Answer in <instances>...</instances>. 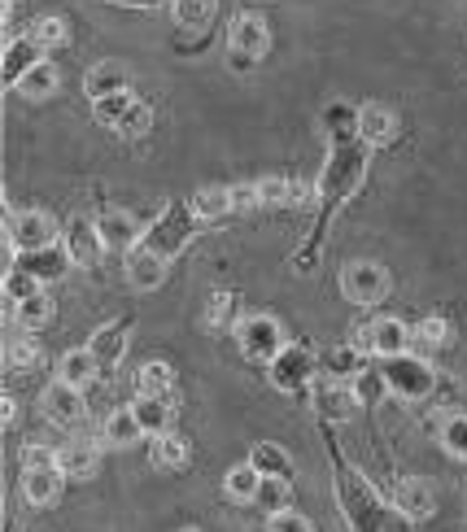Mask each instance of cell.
I'll use <instances>...</instances> for the list:
<instances>
[{"label": "cell", "mask_w": 467, "mask_h": 532, "mask_svg": "<svg viewBox=\"0 0 467 532\" xmlns=\"http://www.w3.org/2000/svg\"><path fill=\"white\" fill-rule=\"evenodd\" d=\"M131 410H136L145 437H162V432H171V402H166V397H140Z\"/></svg>", "instance_id": "obj_24"}, {"label": "cell", "mask_w": 467, "mask_h": 532, "mask_svg": "<svg viewBox=\"0 0 467 532\" xmlns=\"http://www.w3.org/2000/svg\"><path fill=\"white\" fill-rule=\"evenodd\" d=\"M40 406H44V419L57 423V428H79L83 423V389H75V384H66V380H53L49 389H44Z\"/></svg>", "instance_id": "obj_6"}, {"label": "cell", "mask_w": 467, "mask_h": 532, "mask_svg": "<svg viewBox=\"0 0 467 532\" xmlns=\"http://www.w3.org/2000/svg\"><path fill=\"white\" fill-rule=\"evenodd\" d=\"M62 249H66V258L75 266H92L101 258V249H105L101 227L92 219H70V227L62 232Z\"/></svg>", "instance_id": "obj_8"}, {"label": "cell", "mask_w": 467, "mask_h": 532, "mask_svg": "<svg viewBox=\"0 0 467 532\" xmlns=\"http://www.w3.org/2000/svg\"><path fill=\"white\" fill-rule=\"evenodd\" d=\"M441 445H446L454 458H467V415H450L441 423Z\"/></svg>", "instance_id": "obj_35"}, {"label": "cell", "mask_w": 467, "mask_h": 532, "mask_svg": "<svg viewBox=\"0 0 467 532\" xmlns=\"http://www.w3.org/2000/svg\"><path fill=\"white\" fill-rule=\"evenodd\" d=\"M179 532H201V528H179Z\"/></svg>", "instance_id": "obj_48"}, {"label": "cell", "mask_w": 467, "mask_h": 532, "mask_svg": "<svg viewBox=\"0 0 467 532\" xmlns=\"http://www.w3.org/2000/svg\"><path fill=\"white\" fill-rule=\"evenodd\" d=\"M83 92H88V101H105V96H118L127 92V70L118 62H101L88 70V79H83Z\"/></svg>", "instance_id": "obj_18"}, {"label": "cell", "mask_w": 467, "mask_h": 532, "mask_svg": "<svg viewBox=\"0 0 467 532\" xmlns=\"http://www.w3.org/2000/svg\"><path fill=\"white\" fill-rule=\"evenodd\" d=\"M66 249H40V253H22V271H31L35 280H57L66 271Z\"/></svg>", "instance_id": "obj_29"}, {"label": "cell", "mask_w": 467, "mask_h": 532, "mask_svg": "<svg viewBox=\"0 0 467 532\" xmlns=\"http://www.w3.org/2000/svg\"><path fill=\"white\" fill-rule=\"evenodd\" d=\"M140 419H136V410H114L110 419H105V428H101V437L114 445V450H127V445H136L140 441Z\"/></svg>", "instance_id": "obj_25"}, {"label": "cell", "mask_w": 467, "mask_h": 532, "mask_svg": "<svg viewBox=\"0 0 467 532\" xmlns=\"http://www.w3.org/2000/svg\"><path fill=\"white\" fill-rule=\"evenodd\" d=\"M188 458H193V450H188L184 437H175V432H162V437H153V463L158 467H188Z\"/></svg>", "instance_id": "obj_27"}, {"label": "cell", "mask_w": 467, "mask_h": 532, "mask_svg": "<svg viewBox=\"0 0 467 532\" xmlns=\"http://www.w3.org/2000/svg\"><path fill=\"white\" fill-rule=\"evenodd\" d=\"M406 345H411V332H406V323H398V319L367 323L350 341V349H358V354H380V358H402Z\"/></svg>", "instance_id": "obj_4"}, {"label": "cell", "mask_w": 467, "mask_h": 532, "mask_svg": "<svg viewBox=\"0 0 467 532\" xmlns=\"http://www.w3.org/2000/svg\"><path fill=\"white\" fill-rule=\"evenodd\" d=\"M171 14L184 31H201L214 22V0H171Z\"/></svg>", "instance_id": "obj_31"}, {"label": "cell", "mask_w": 467, "mask_h": 532, "mask_svg": "<svg viewBox=\"0 0 467 532\" xmlns=\"http://www.w3.org/2000/svg\"><path fill=\"white\" fill-rule=\"evenodd\" d=\"M446 336H450V328H446V319H441V314H428V319H419V328H415V341L424 345V349L446 345Z\"/></svg>", "instance_id": "obj_42"}, {"label": "cell", "mask_w": 467, "mask_h": 532, "mask_svg": "<svg viewBox=\"0 0 467 532\" xmlns=\"http://www.w3.org/2000/svg\"><path fill=\"white\" fill-rule=\"evenodd\" d=\"M40 48H57V44H66V18H40L35 27L27 31Z\"/></svg>", "instance_id": "obj_37"}, {"label": "cell", "mask_w": 467, "mask_h": 532, "mask_svg": "<svg viewBox=\"0 0 467 532\" xmlns=\"http://www.w3.org/2000/svg\"><path fill=\"white\" fill-rule=\"evenodd\" d=\"M258 192H262V205H293V184L289 179H280V175H267V179H258Z\"/></svg>", "instance_id": "obj_40"}, {"label": "cell", "mask_w": 467, "mask_h": 532, "mask_svg": "<svg viewBox=\"0 0 467 532\" xmlns=\"http://www.w3.org/2000/svg\"><path fill=\"white\" fill-rule=\"evenodd\" d=\"M22 471H44V467H57V450L44 441H27L22 445Z\"/></svg>", "instance_id": "obj_38"}, {"label": "cell", "mask_w": 467, "mask_h": 532, "mask_svg": "<svg viewBox=\"0 0 467 532\" xmlns=\"http://www.w3.org/2000/svg\"><path fill=\"white\" fill-rule=\"evenodd\" d=\"M153 127V110H149V105H131V110H127V118H123V123H118V136H127V140H140V136H145V131Z\"/></svg>", "instance_id": "obj_39"}, {"label": "cell", "mask_w": 467, "mask_h": 532, "mask_svg": "<svg viewBox=\"0 0 467 532\" xmlns=\"http://www.w3.org/2000/svg\"><path fill=\"white\" fill-rule=\"evenodd\" d=\"M393 384H398L402 393L419 397V393L433 389V367H428V362H406V354H402L398 358V371H393Z\"/></svg>", "instance_id": "obj_26"}, {"label": "cell", "mask_w": 467, "mask_h": 532, "mask_svg": "<svg viewBox=\"0 0 467 532\" xmlns=\"http://www.w3.org/2000/svg\"><path fill=\"white\" fill-rule=\"evenodd\" d=\"M227 44H232V53H245L249 62H258L262 53H267L271 44V31H267V18L262 14H236L232 22H227Z\"/></svg>", "instance_id": "obj_7"}, {"label": "cell", "mask_w": 467, "mask_h": 532, "mask_svg": "<svg viewBox=\"0 0 467 532\" xmlns=\"http://www.w3.org/2000/svg\"><path fill=\"white\" fill-rule=\"evenodd\" d=\"M127 280L131 288H140V293H153V288H162L166 280V258L162 253H153L149 245H136L127 253Z\"/></svg>", "instance_id": "obj_11"}, {"label": "cell", "mask_w": 467, "mask_h": 532, "mask_svg": "<svg viewBox=\"0 0 467 532\" xmlns=\"http://www.w3.org/2000/svg\"><path fill=\"white\" fill-rule=\"evenodd\" d=\"M123 5H153V0H123Z\"/></svg>", "instance_id": "obj_47"}, {"label": "cell", "mask_w": 467, "mask_h": 532, "mask_svg": "<svg viewBox=\"0 0 467 532\" xmlns=\"http://www.w3.org/2000/svg\"><path fill=\"white\" fill-rule=\"evenodd\" d=\"M254 502H262L271 515H275V511H284V506H289V480L267 476V480H262V489H258V498H254Z\"/></svg>", "instance_id": "obj_36"}, {"label": "cell", "mask_w": 467, "mask_h": 532, "mask_svg": "<svg viewBox=\"0 0 467 532\" xmlns=\"http://www.w3.org/2000/svg\"><path fill=\"white\" fill-rule=\"evenodd\" d=\"M249 463H254V467L262 471V476H280V480H289V476H293V458H289V454H280L275 445H258Z\"/></svg>", "instance_id": "obj_33"}, {"label": "cell", "mask_w": 467, "mask_h": 532, "mask_svg": "<svg viewBox=\"0 0 467 532\" xmlns=\"http://www.w3.org/2000/svg\"><path fill=\"white\" fill-rule=\"evenodd\" d=\"M358 136L385 149V144L398 140V114L385 110V105H376V101L363 105V110H358Z\"/></svg>", "instance_id": "obj_12"}, {"label": "cell", "mask_w": 467, "mask_h": 532, "mask_svg": "<svg viewBox=\"0 0 467 532\" xmlns=\"http://www.w3.org/2000/svg\"><path fill=\"white\" fill-rule=\"evenodd\" d=\"M97 376H101V358L92 354V349H70V354H62V362H57V380L75 384V389H88Z\"/></svg>", "instance_id": "obj_17"}, {"label": "cell", "mask_w": 467, "mask_h": 532, "mask_svg": "<svg viewBox=\"0 0 467 532\" xmlns=\"http://www.w3.org/2000/svg\"><path fill=\"white\" fill-rule=\"evenodd\" d=\"M136 389H140V397H166L175 389V371L166 367V362H145L136 376Z\"/></svg>", "instance_id": "obj_30"}, {"label": "cell", "mask_w": 467, "mask_h": 532, "mask_svg": "<svg viewBox=\"0 0 467 532\" xmlns=\"http://www.w3.org/2000/svg\"><path fill=\"white\" fill-rule=\"evenodd\" d=\"M232 314H236V297L232 293H214L206 301V323H210V328H223V323H232Z\"/></svg>", "instance_id": "obj_43"}, {"label": "cell", "mask_w": 467, "mask_h": 532, "mask_svg": "<svg viewBox=\"0 0 467 532\" xmlns=\"http://www.w3.org/2000/svg\"><path fill=\"white\" fill-rule=\"evenodd\" d=\"M31 293H40V280H35L31 271H22V266H14V271L5 275V297L18 306V301H22V297H31Z\"/></svg>", "instance_id": "obj_41"}, {"label": "cell", "mask_w": 467, "mask_h": 532, "mask_svg": "<svg viewBox=\"0 0 467 532\" xmlns=\"http://www.w3.org/2000/svg\"><path fill=\"white\" fill-rule=\"evenodd\" d=\"M258 205H262L258 184H236L232 188V210H258Z\"/></svg>", "instance_id": "obj_45"}, {"label": "cell", "mask_w": 467, "mask_h": 532, "mask_svg": "<svg viewBox=\"0 0 467 532\" xmlns=\"http://www.w3.org/2000/svg\"><path fill=\"white\" fill-rule=\"evenodd\" d=\"M315 410L328 423H345V419H354L358 397H354V389L345 380H319L315 384Z\"/></svg>", "instance_id": "obj_10"}, {"label": "cell", "mask_w": 467, "mask_h": 532, "mask_svg": "<svg viewBox=\"0 0 467 532\" xmlns=\"http://www.w3.org/2000/svg\"><path fill=\"white\" fill-rule=\"evenodd\" d=\"M267 532H315V528H310V519L297 515V511H275L267 519Z\"/></svg>", "instance_id": "obj_44"}, {"label": "cell", "mask_w": 467, "mask_h": 532, "mask_svg": "<svg viewBox=\"0 0 467 532\" xmlns=\"http://www.w3.org/2000/svg\"><path fill=\"white\" fill-rule=\"evenodd\" d=\"M14 415H18V402H14V397H5V402H0V419L14 423Z\"/></svg>", "instance_id": "obj_46"}, {"label": "cell", "mask_w": 467, "mask_h": 532, "mask_svg": "<svg viewBox=\"0 0 467 532\" xmlns=\"http://www.w3.org/2000/svg\"><path fill=\"white\" fill-rule=\"evenodd\" d=\"M5 358H9V367H14L18 376H27V371H35L44 362V345L31 341V336H18V341H9Z\"/></svg>", "instance_id": "obj_32"}, {"label": "cell", "mask_w": 467, "mask_h": 532, "mask_svg": "<svg viewBox=\"0 0 467 532\" xmlns=\"http://www.w3.org/2000/svg\"><path fill=\"white\" fill-rule=\"evenodd\" d=\"M188 210H193V219H201V223L223 219V214H232V188H223V184H201L193 197H188Z\"/></svg>", "instance_id": "obj_16"}, {"label": "cell", "mask_w": 467, "mask_h": 532, "mask_svg": "<svg viewBox=\"0 0 467 532\" xmlns=\"http://www.w3.org/2000/svg\"><path fill=\"white\" fill-rule=\"evenodd\" d=\"M88 349L101 358V367H105V362H110V367H114V362L127 354V323H114V328H101L97 336H92V345H88Z\"/></svg>", "instance_id": "obj_28"}, {"label": "cell", "mask_w": 467, "mask_h": 532, "mask_svg": "<svg viewBox=\"0 0 467 532\" xmlns=\"http://www.w3.org/2000/svg\"><path fill=\"white\" fill-rule=\"evenodd\" d=\"M341 293L354 301V306H376L389 293V271L380 262H350L341 271Z\"/></svg>", "instance_id": "obj_3"}, {"label": "cell", "mask_w": 467, "mask_h": 532, "mask_svg": "<svg viewBox=\"0 0 467 532\" xmlns=\"http://www.w3.org/2000/svg\"><path fill=\"white\" fill-rule=\"evenodd\" d=\"M97 227H101L105 249L131 253L136 245H145V227H140V219H136V214H127V210H110V214H101Z\"/></svg>", "instance_id": "obj_9"}, {"label": "cell", "mask_w": 467, "mask_h": 532, "mask_svg": "<svg viewBox=\"0 0 467 532\" xmlns=\"http://www.w3.org/2000/svg\"><path fill=\"white\" fill-rule=\"evenodd\" d=\"M236 341H241V354L254 358V362H275L284 349H289L284 328L271 319V314H245V319H236Z\"/></svg>", "instance_id": "obj_1"}, {"label": "cell", "mask_w": 467, "mask_h": 532, "mask_svg": "<svg viewBox=\"0 0 467 532\" xmlns=\"http://www.w3.org/2000/svg\"><path fill=\"white\" fill-rule=\"evenodd\" d=\"M49 319H53V301H49L44 288H40V293H31V297H22L18 306H14V323H18L22 332H40Z\"/></svg>", "instance_id": "obj_22"}, {"label": "cell", "mask_w": 467, "mask_h": 532, "mask_svg": "<svg viewBox=\"0 0 467 532\" xmlns=\"http://www.w3.org/2000/svg\"><path fill=\"white\" fill-rule=\"evenodd\" d=\"M40 53H44V48L35 44L31 35H18V40H9V48H5V83H18L35 62H40Z\"/></svg>", "instance_id": "obj_20"}, {"label": "cell", "mask_w": 467, "mask_h": 532, "mask_svg": "<svg viewBox=\"0 0 467 532\" xmlns=\"http://www.w3.org/2000/svg\"><path fill=\"white\" fill-rule=\"evenodd\" d=\"M57 83H62V75H57V66L53 62H35L27 75H22L14 88L22 92V96H31V101H44V96H53L57 92Z\"/></svg>", "instance_id": "obj_23"}, {"label": "cell", "mask_w": 467, "mask_h": 532, "mask_svg": "<svg viewBox=\"0 0 467 532\" xmlns=\"http://www.w3.org/2000/svg\"><path fill=\"white\" fill-rule=\"evenodd\" d=\"M262 471L254 463H236L232 471H227V480H223V489H227V498L232 502H254L258 498V489H262Z\"/></svg>", "instance_id": "obj_21"}, {"label": "cell", "mask_w": 467, "mask_h": 532, "mask_svg": "<svg viewBox=\"0 0 467 532\" xmlns=\"http://www.w3.org/2000/svg\"><path fill=\"white\" fill-rule=\"evenodd\" d=\"M131 105H136V101H131L127 92H118V96H105V101H92V114H97L101 127H114V131H118V123L127 118Z\"/></svg>", "instance_id": "obj_34"}, {"label": "cell", "mask_w": 467, "mask_h": 532, "mask_svg": "<svg viewBox=\"0 0 467 532\" xmlns=\"http://www.w3.org/2000/svg\"><path fill=\"white\" fill-rule=\"evenodd\" d=\"M53 240H57L53 214L44 210L9 214V253H40V249H53Z\"/></svg>", "instance_id": "obj_2"}, {"label": "cell", "mask_w": 467, "mask_h": 532, "mask_svg": "<svg viewBox=\"0 0 467 532\" xmlns=\"http://www.w3.org/2000/svg\"><path fill=\"white\" fill-rule=\"evenodd\" d=\"M22 498L31 506H53L62 498V471L57 467H44V471H27L22 476Z\"/></svg>", "instance_id": "obj_19"}, {"label": "cell", "mask_w": 467, "mask_h": 532, "mask_svg": "<svg viewBox=\"0 0 467 532\" xmlns=\"http://www.w3.org/2000/svg\"><path fill=\"white\" fill-rule=\"evenodd\" d=\"M393 506H398L406 519H433L437 498H433V489H428L424 480H402V485L393 489Z\"/></svg>", "instance_id": "obj_15"}, {"label": "cell", "mask_w": 467, "mask_h": 532, "mask_svg": "<svg viewBox=\"0 0 467 532\" xmlns=\"http://www.w3.org/2000/svg\"><path fill=\"white\" fill-rule=\"evenodd\" d=\"M193 240V210H166L158 223L145 232V245L153 253H162V258H171Z\"/></svg>", "instance_id": "obj_5"}, {"label": "cell", "mask_w": 467, "mask_h": 532, "mask_svg": "<svg viewBox=\"0 0 467 532\" xmlns=\"http://www.w3.org/2000/svg\"><path fill=\"white\" fill-rule=\"evenodd\" d=\"M271 380H275V389L297 393L302 384H310V354H302V349H284V354L271 362Z\"/></svg>", "instance_id": "obj_14"}, {"label": "cell", "mask_w": 467, "mask_h": 532, "mask_svg": "<svg viewBox=\"0 0 467 532\" xmlns=\"http://www.w3.org/2000/svg\"><path fill=\"white\" fill-rule=\"evenodd\" d=\"M97 463H101V450L92 441H70L57 450V471H62V476L88 480V476H97Z\"/></svg>", "instance_id": "obj_13"}]
</instances>
